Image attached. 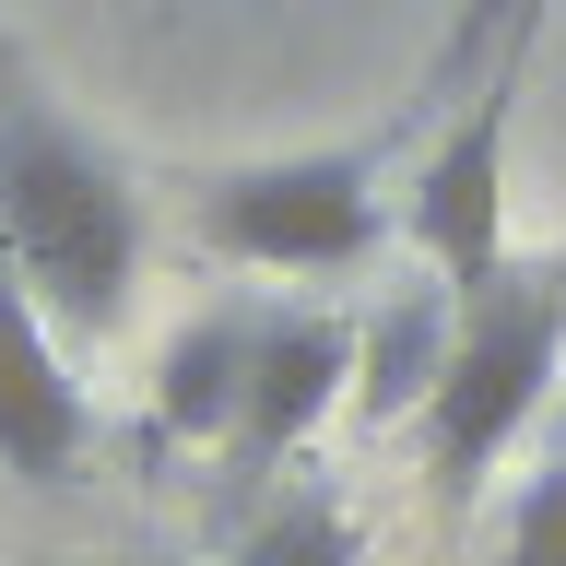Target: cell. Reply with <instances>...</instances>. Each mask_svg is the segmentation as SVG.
I'll use <instances>...</instances> for the list:
<instances>
[{
  "label": "cell",
  "instance_id": "1",
  "mask_svg": "<svg viewBox=\"0 0 566 566\" xmlns=\"http://www.w3.org/2000/svg\"><path fill=\"white\" fill-rule=\"evenodd\" d=\"M0 260L35 283V307L60 318V343H118L154 272V201L106 154L48 71L0 24Z\"/></svg>",
  "mask_w": 566,
  "mask_h": 566
},
{
  "label": "cell",
  "instance_id": "2",
  "mask_svg": "<svg viewBox=\"0 0 566 566\" xmlns=\"http://www.w3.org/2000/svg\"><path fill=\"white\" fill-rule=\"evenodd\" d=\"M555 389H566V272H555V248H543V260H507L484 295H460L449 378H437V401L413 413L424 495L460 520L472 484L555 413Z\"/></svg>",
  "mask_w": 566,
  "mask_h": 566
},
{
  "label": "cell",
  "instance_id": "3",
  "mask_svg": "<svg viewBox=\"0 0 566 566\" xmlns=\"http://www.w3.org/2000/svg\"><path fill=\"white\" fill-rule=\"evenodd\" d=\"M389 189L378 142H318V154H260V166H212L189 189V237L237 272H366L389 248Z\"/></svg>",
  "mask_w": 566,
  "mask_h": 566
},
{
  "label": "cell",
  "instance_id": "4",
  "mask_svg": "<svg viewBox=\"0 0 566 566\" xmlns=\"http://www.w3.org/2000/svg\"><path fill=\"white\" fill-rule=\"evenodd\" d=\"M531 48H543V35H520V48H495V60L472 71V95L437 118L413 189H401V237H413L424 283H449V295H484V283L520 260V248H507V142H520Z\"/></svg>",
  "mask_w": 566,
  "mask_h": 566
},
{
  "label": "cell",
  "instance_id": "5",
  "mask_svg": "<svg viewBox=\"0 0 566 566\" xmlns=\"http://www.w3.org/2000/svg\"><path fill=\"white\" fill-rule=\"evenodd\" d=\"M343 389H354V318H331V307H260L248 401H237V437H224V472H283L318 424L343 413Z\"/></svg>",
  "mask_w": 566,
  "mask_h": 566
},
{
  "label": "cell",
  "instance_id": "6",
  "mask_svg": "<svg viewBox=\"0 0 566 566\" xmlns=\"http://www.w3.org/2000/svg\"><path fill=\"white\" fill-rule=\"evenodd\" d=\"M83 437H95V413H83V378L60 354V318L35 307V283L0 260V472L24 495H48V484L83 472Z\"/></svg>",
  "mask_w": 566,
  "mask_h": 566
},
{
  "label": "cell",
  "instance_id": "7",
  "mask_svg": "<svg viewBox=\"0 0 566 566\" xmlns=\"http://www.w3.org/2000/svg\"><path fill=\"white\" fill-rule=\"evenodd\" d=\"M449 331H460V295H449V283H401V295H378V318L354 331L343 413L354 424H413L424 401H437V378H449Z\"/></svg>",
  "mask_w": 566,
  "mask_h": 566
},
{
  "label": "cell",
  "instance_id": "8",
  "mask_svg": "<svg viewBox=\"0 0 566 566\" xmlns=\"http://www.w3.org/2000/svg\"><path fill=\"white\" fill-rule=\"evenodd\" d=\"M248 343H260V307H212V318H189V331L154 354V437L224 460L237 401H248Z\"/></svg>",
  "mask_w": 566,
  "mask_h": 566
},
{
  "label": "cell",
  "instance_id": "9",
  "mask_svg": "<svg viewBox=\"0 0 566 566\" xmlns=\"http://www.w3.org/2000/svg\"><path fill=\"white\" fill-rule=\"evenodd\" d=\"M543 12H555V0H449V24H437V48H424V95H413V118H449L495 48L543 35Z\"/></svg>",
  "mask_w": 566,
  "mask_h": 566
},
{
  "label": "cell",
  "instance_id": "10",
  "mask_svg": "<svg viewBox=\"0 0 566 566\" xmlns=\"http://www.w3.org/2000/svg\"><path fill=\"white\" fill-rule=\"evenodd\" d=\"M224 566H354V520L331 484H283L260 520L237 531V555Z\"/></svg>",
  "mask_w": 566,
  "mask_h": 566
},
{
  "label": "cell",
  "instance_id": "11",
  "mask_svg": "<svg viewBox=\"0 0 566 566\" xmlns=\"http://www.w3.org/2000/svg\"><path fill=\"white\" fill-rule=\"evenodd\" d=\"M495 566H566V449L543 460L520 484V507H507V543H495Z\"/></svg>",
  "mask_w": 566,
  "mask_h": 566
},
{
  "label": "cell",
  "instance_id": "12",
  "mask_svg": "<svg viewBox=\"0 0 566 566\" xmlns=\"http://www.w3.org/2000/svg\"><path fill=\"white\" fill-rule=\"evenodd\" d=\"M555 272H566V248H555Z\"/></svg>",
  "mask_w": 566,
  "mask_h": 566
}]
</instances>
